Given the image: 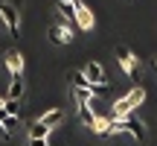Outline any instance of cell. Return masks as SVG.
Masks as SVG:
<instances>
[{"label":"cell","mask_w":157,"mask_h":146,"mask_svg":"<svg viewBox=\"0 0 157 146\" xmlns=\"http://www.w3.org/2000/svg\"><path fill=\"white\" fill-rule=\"evenodd\" d=\"M73 85H76V88H82V91H87V94H96V96H105V94H108V85L90 82L82 70H73Z\"/></svg>","instance_id":"cell-5"},{"label":"cell","mask_w":157,"mask_h":146,"mask_svg":"<svg viewBox=\"0 0 157 146\" xmlns=\"http://www.w3.org/2000/svg\"><path fill=\"white\" fill-rule=\"evenodd\" d=\"M113 132H128V135L134 137L137 143H146V137H148V132H146V123H143L140 117H134V114L113 120Z\"/></svg>","instance_id":"cell-2"},{"label":"cell","mask_w":157,"mask_h":146,"mask_svg":"<svg viewBox=\"0 0 157 146\" xmlns=\"http://www.w3.org/2000/svg\"><path fill=\"white\" fill-rule=\"evenodd\" d=\"M23 96V73L9 76V99H21Z\"/></svg>","instance_id":"cell-12"},{"label":"cell","mask_w":157,"mask_h":146,"mask_svg":"<svg viewBox=\"0 0 157 146\" xmlns=\"http://www.w3.org/2000/svg\"><path fill=\"white\" fill-rule=\"evenodd\" d=\"M6 70H9V76L23 73V56L17 50H9V53H6Z\"/></svg>","instance_id":"cell-7"},{"label":"cell","mask_w":157,"mask_h":146,"mask_svg":"<svg viewBox=\"0 0 157 146\" xmlns=\"http://www.w3.org/2000/svg\"><path fill=\"white\" fill-rule=\"evenodd\" d=\"M143 99H146V91H143L140 85H137L134 91H128V94H125L122 99H119L117 105H113V114H111V117H113V120H119V117H128V114H134V108L140 105Z\"/></svg>","instance_id":"cell-3"},{"label":"cell","mask_w":157,"mask_h":146,"mask_svg":"<svg viewBox=\"0 0 157 146\" xmlns=\"http://www.w3.org/2000/svg\"><path fill=\"white\" fill-rule=\"evenodd\" d=\"M29 146H47L44 137H29Z\"/></svg>","instance_id":"cell-18"},{"label":"cell","mask_w":157,"mask_h":146,"mask_svg":"<svg viewBox=\"0 0 157 146\" xmlns=\"http://www.w3.org/2000/svg\"><path fill=\"white\" fill-rule=\"evenodd\" d=\"M154 67H157V59H154Z\"/></svg>","instance_id":"cell-20"},{"label":"cell","mask_w":157,"mask_h":146,"mask_svg":"<svg viewBox=\"0 0 157 146\" xmlns=\"http://www.w3.org/2000/svg\"><path fill=\"white\" fill-rule=\"evenodd\" d=\"M50 126H44V123H41V120H35V123L32 126H29V137H44V140H47V135H50Z\"/></svg>","instance_id":"cell-16"},{"label":"cell","mask_w":157,"mask_h":146,"mask_svg":"<svg viewBox=\"0 0 157 146\" xmlns=\"http://www.w3.org/2000/svg\"><path fill=\"white\" fill-rule=\"evenodd\" d=\"M76 21H78V26L82 29H93V12L87 9V6H82V3H76Z\"/></svg>","instance_id":"cell-9"},{"label":"cell","mask_w":157,"mask_h":146,"mask_svg":"<svg viewBox=\"0 0 157 146\" xmlns=\"http://www.w3.org/2000/svg\"><path fill=\"white\" fill-rule=\"evenodd\" d=\"M38 120H41L44 126H50V129H56V126L64 120V111H61V108H50V111H44Z\"/></svg>","instance_id":"cell-10"},{"label":"cell","mask_w":157,"mask_h":146,"mask_svg":"<svg viewBox=\"0 0 157 146\" xmlns=\"http://www.w3.org/2000/svg\"><path fill=\"white\" fill-rule=\"evenodd\" d=\"M93 129H96V135H99V137H108V135H113V117H96Z\"/></svg>","instance_id":"cell-13"},{"label":"cell","mask_w":157,"mask_h":146,"mask_svg":"<svg viewBox=\"0 0 157 146\" xmlns=\"http://www.w3.org/2000/svg\"><path fill=\"white\" fill-rule=\"evenodd\" d=\"M56 12L61 18H67V21H73V18H76V3H73V0H58V3H56Z\"/></svg>","instance_id":"cell-14"},{"label":"cell","mask_w":157,"mask_h":146,"mask_svg":"<svg viewBox=\"0 0 157 146\" xmlns=\"http://www.w3.org/2000/svg\"><path fill=\"white\" fill-rule=\"evenodd\" d=\"M73 3H82V0H73Z\"/></svg>","instance_id":"cell-19"},{"label":"cell","mask_w":157,"mask_h":146,"mask_svg":"<svg viewBox=\"0 0 157 146\" xmlns=\"http://www.w3.org/2000/svg\"><path fill=\"white\" fill-rule=\"evenodd\" d=\"M0 21H3L6 32H9L12 38H17V35H21V9H17V6H12L9 0L0 6Z\"/></svg>","instance_id":"cell-4"},{"label":"cell","mask_w":157,"mask_h":146,"mask_svg":"<svg viewBox=\"0 0 157 146\" xmlns=\"http://www.w3.org/2000/svg\"><path fill=\"white\" fill-rule=\"evenodd\" d=\"M76 108H78V120H82L84 126H90V129H93L96 114H93V108H90V102H76Z\"/></svg>","instance_id":"cell-11"},{"label":"cell","mask_w":157,"mask_h":146,"mask_svg":"<svg viewBox=\"0 0 157 146\" xmlns=\"http://www.w3.org/2000/svg\"><path fill=\"white\" fill-rule=\"evenodd\" d=\"M0 123H3V129H9V132H12V126L17 123V117H15V114H9V111H6V99H0Z\"/></svg>","instance_id":"cell-15"},{"label":"cell","mask_w":157,"mask_h":146,"mask_svg":"<svg viewBox=\"0 0 157 146\" xmlns=\"http://www.w3.org/2000/svg\"><path fill=\"white\" fill-rule=\"evenodd\" d=\"M82 73H84V76L90 79V82H99V85H108V79H105V67H102L99 62H90V64H87V67H84Z\"/></svg>","instance_id":"cell-8"},{"label":"cell","mask_w":157,"mask_h":146,"mask_svg":"<svg viewBox=\"0 0 157 146\" xmlns=\"http://www.w3.org/2000/svg\"><path fill=\"white\" fill-rule=\"evenodd\" d=\"M50 41L52 44H70L73 41V29L64 26V23H52L50 26Z\"/></svg>","instance_id":"cell-6"},{"label":"cell","mask_w":157,"mask_h":146,"mask_svg":"<svg viewBox=\"0 0 157 146\" xmlns=\"http://www.w3.org/2000/svg\"><path fill=\"white\" fill-rule=\"evenodd\" d=\"M113 56H117L119 67H122V73L131 79V82H137V85L143 82V62L137 59V53L131 50L128 44H117L113 47Z\"/></svg>","instance_id":"cell-1"},{"label":"cell","mask_w":157,"mask_h":146,"mask_svg":"<svg viewBox=\"0 0 157 146\" xmlns=\"http://www.w3.org/2000/svg\"><path fill=\"white\" fill-rule=\"evenodd\" d=\"M0 140H12V132L3 129V123H0Z\"/></svg>","instance_id":"cell-17"}]
</instances>
